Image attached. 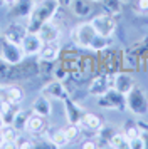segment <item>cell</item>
<instances>
[{"instance_id":"1","label":"cell","mask_w":148,"mask_h":149,"mask_svg":"<svg viewBox=\"0 0 148 149\" xmlns=\"http://www.w3.org/2000/svg\"><path fill=\"white\" fill-rule=\"evenodd\" d=\"M59 5H61L59 0H40V2H35L32 12H30L29 19H27V25H25L27 32L37 34L39 29L46 22L54 19V15L59 10Z\"/></svg>"},{"instance_id":"2","label":"cell","mask_w":148,"mask_h":149,"mask_svg":"<svg viewBox=\"0 0 148 149\" xmlns=\"http://www.w3.org/2000/svg\"><path fill=\"white\" fill-rule=\"evenodd\" d=\"M126 109L138 117H145L148 114V95L141 86L135 84L126 94Z\"/></svg>"},{"instance_id":"3","label":"cell","mask_w":148,"mask_h":149,"mask_svg":"<svg viewBox=\"0 0 148 149\" xmlns=\"http://www.w3.org/2000/svg\"><path fill=\"white\" fill-rule=\"evenodd\" d=\"M24 59H25V54L22 50V45L8 40L5 35H0V61L7 65H17V64H22Z\"/></svg>"},{"instance_id":"4","label":"cell","mask_w":148,"mask_h":149,"mask_svg":"<svg viewBox=\"0 0 148 149\" xmlns=\"http://www.w3.org/2000/svg\"><path fill=\"white\" fill-rule=\"evenodd\" d=\"M98 106L103 109H113V111H126V94L111 87L106 94L98 97Z\"/></svg>"},{"instance_id":"5","label":"cell","mask_w":148,"mask_h":149,"mask_svg":"<svg viewBox=\"0 0 148 149\" xmlns=\"http://www.w3.org/2000/svg\"><path fill=\"white\" fill-rule=\"evenodd\" d=\"M94 35H96V30H94L93 24L91 22H82V24H78L74 27L71 37H73V42L79 49H89Z\"/></svg>"},{"instance_id":"6","label":"cell","mask_w":148,"mask_h":149,"mask_svg":"<svg viewBox=\"0 0 148 149\" xmlns=\"http://www.w3.org/2000/svg\"><path fill=\"white\" fill-rule=\"evenodd\" d=\"M111 87H113V75L104 72V74H98L96 77L91 79L87 92L91 95H94V97H99V95L106 94Z\"/></svg>"},{"instance_id":"7","label":"cell","mask_w":148,"mask_h":149,"mask_svg":"<svg viewBox=\"0 0 148 149\" xmlns=\"http://www.w3.org/2000/svg\"><path fill=\"white\" fill-rule=\"evenodd\" d=\"M91 24H93L96 34L104 35V37H111V35L114 34V29H116L114 19L109 14H99V15H96L93 20H91Z\"/></svg>"},{"instance_id":"8","label":"cell","mask_w":148,"mask_h":149,"mask_svg":"<svg viewBox=\"0 0 148 149\" xmlns=\"http://www.w3.org/2000/svg\"><path fill=\"white\" fill-rule=\"evenodd\" d=\"M35 2L34 0H15L10 5V12L8 17L15 19V20H22V19H29V15L32 12Z\"/></svg>"},{"instance_id":"9","label":"cell","mask_w":148,"mask_h":149,"mask_svg":"<svg viewBox=\"0 0 148 149\" xmlns=\"http://www.w3.org/2000/svg\"><path fill=\"white\" fill-rule=\"evenodd\" d=\"M20 45H22V50H24L25 55H39L40 49L44 45V42H42V39L39 37V34L27 32V34L24 35L22 42H20Z\"/></svg>"},{"instance_id":"10","label":"cell","mask_w":148,"mask_h":149,"mask_svg":"<svg viewBox=\"0 0 148 149\" xmlns=\"http://www.w3.org/2000/svg\"><path fill=\"white\" fill-rule=\"evenodd\" d=\"M135 84H136V82H135L133 74H131V72H126V70H118V72L113 75V87L116 89V91L123 92V94H128Z\"/></svg>"},{"instance_id":"11","label":"cell","mask_w":148,"mask_h":149,"mask_svg":"<svg viewBox=\"0 0 148 149\" xmlns=\"http://www.w3.org/2000/svg\"><path fill=\"white\" fill-rule=\"evenodd\" d=\"M42 94L47 95L49 99H56V101H64L66 97H69V92L64 87L62 81H57V79L49 82L46 87L42 89Z\"/></svg>"},{"instance_id":"12","label":"cell","mask_w":148,"mask_h":149,"mask_svg":"<svg viewBox=\"0 0 148 149\" xmlns=\"http://www.w3.org/2000/svg\"><path fill=\"white\" fill-rule=\"evenodd\" d=\"M62 102H64V111H66L67 122H69V124H78V126H79L81 119H82V116H84L82 107H81L79 104H76L71 97H66Z\"/></svg>"},{"instance_id":"13","label":"cell","mask_w":148,"mask_h":149,"mask_svg":"<svg viewBox=\"0 0 148 149\" xmlns=\"http://www.w3.org/2000/svg\"><path fill=\"white\" fill-rule=\"evenodd\" d=\"M0 99L5 104H20L24 99V91L17 86H0Z\"/></svg>"},{"instance_id":"14","label":"cell","mask_w":148,"mask_h":149,"mask_svg":"<svg viewBox=\"0 0 148 149\" xmlns=\"http://www.w3.org/2000/svg\"><path fill=\"white\" fill-rule=\"evenodd\" d=\"M61 55V45H59V40L56 42H44V45L40 49L39 52V59L42 62H47V64H51V62H56L59 59Z\"/></svg>"},{"instance_id":"15","label":"cell","mask_w":148,"mask_h":149,"mask_svg":"<svg viewBox=\"0 0 148 149\" xmlns=\"http://www.w3.org/2000/svg\"><path fill=\"white\" fill-rule=\"evenodd\" d=\"M32 112L34 114H39L42 117H49L52 114V106H51V99L47 95L40 94L39 97H35L32 102Z\"/></svg>"},{"instance_id":"16","label":"cell","mask_w":148,"mask_h":149,"mask_svg":"<svg viewBox=\"0 0 148 149\" xmlns=\"http://www.w3.org/2000/svg\"><path fill=\"white\" fill-rule=\"evenodd\" d=\"M37 34H39V37L42 39V42H56V40H59L61 30L52 20H49L39 29Z\"/></svg>"},{"instance_id":"17","label":"cell","mask_w":148,"mask_h":149,"mask_svg":"<svg viewBox=\"0 0 148 149\" xmlns=\"http://www.w3.org/2000/svg\"><path fill=\"white\" fill-rule=\"evenodd\" d=\"M91 3H93L91 0H71L67 7L76 17H87L93 12V5Z\"/></svg>"},{"instance_id":"18","label":"cell","mask_w":148,"mask_h":149,"mask_svg":"<svg viewBox=\"0 0 148 149\" xmlns=\"http://www.w3.org/2000/svg\"><path fill=\"white\" fill-rule=\"evenodd\" d=\"M46 129V117H42L39 114H30L29 119H27V124H25V131L29 134H40L42 131Z\"/></svg>"},{"instance_id":"19","label":"cell","mask_w":148,"mask_h":149,"mask_svg":"<svg viewBox=\"0 0 148 149\" xmlns=\"http://www.w3.org/2000/svg\"><path fill=\"white\" fill-rule=\"evenodd\" d=\"M101 126H103L101 117L98 114H93V112H84L79 124V127H86V129H91V131H98Z\"/></svg>"},{"instance_id":"20","label":"cell","mask_w":148,"mask_h":149,"mask_svg":"<svg viewBox=\"0 0 148 149\" xmlns=\"http://www.w3.org/2000/svg\"><path fill=\"white\" fill-rule=\"evenodd\" d=\"M109 45H111L109 37H104V35L96 34L87 50H91V52H104V50H108V49H109Z\"/></svg>"},{"instance_id":"21","label":"cell","mask_w":148,"mask_h":149,"mask_svg":"<svg viewBox=\"0 0 148 149\" xmlns=\"http://www.w3.org/2000/svg\"><path fill=\"white\" fill-rule=\"evenodd\" d=\"M49 141L52 146L56 148H64L66 144H69V139L66 137V132H64V129H52L51 132H49Z\"/></svg>"},{"instance_id":"22","label":"cell","mask_w":148,"mask_h":149,"mask_svg":"<svg viewBox=\"0 0 148 149\" xmlns=\"http://www.w3.org/2000/svg\"><path fill=\"white\" fill-rule=\"evenodd\" d=\"M141 126L140 122L136 121H126L125 126H123V134L126 136L128 139H135V137H140L141 136Z\"/></svg>"},{"instance_id":"23","label":"cell","mask_w":148,"mask_h":149,"mask_svg":"<svg viewBox=\"0 0 148 149\" xmlns=\"http://www.w3.org/2000/svg\"><path fill=\"white\" fill-rule=\"evenodd\" d=\"M25 34H27V29H25V27H20V25H13V27L7 29V32H5L4 35H5V37L8 39V40H12V42H17V44H20Z\"/></svg>"},{"instance_id":"24","label":"cell","mask_w":148,"mask_h":149,"mask_svg":"<svg viewBox=\"0 0 148 149\" xmlns=\"http://www.w3.org/2000/svg\"><path fill=\"white\" fill-rule=\"evenodd\" d=\"M109 146L114 149H128V137L123 132H114L109 139Z\"/></svg>"},{"instance_id":"25","label":"cell","mask_w":148,"mask_h":149,"mask_svg":"<svg viewBox=\"0 0 148 149\" xmlns=\"http://www.w3.org/2000/svg\"><path fill=\"white\" fill-rule=\"evenodd\" d=\"M2 136H4V141L5 142L15 146V141H17V137H19V131L13 127L12 124H10V126H4V129H2Z\"/></svg>"},{"instance_id":"26","label":"cell","mask_w":148,"mask_h":149,"mask_svg":"<svg viewBox=\"0 0 148 149\" xmlns=\"http://www.w3.org/2000/svg\"><path fill=\"white\" fill-rule=\"evenodd\" d=\"M71 77V70L67 69V65L64 62H61L57 64L56 67H54V79H57V81H66Z\"/></svg>"},{"instance_id":"27","label":"cell","mask_w":148,"mask_h":149,"mask_svg":"<svg viewBox=\"0 0 148 149\" xmlns=\"http://www.w3.org/2000/svg\"><path fill=\"white\" fill-rule=\"evenodd\" d=\"M29 116L30 114H27V112H24L22 109H20L19 112H17V116H15V119H13V127L17 129V131H25V124H27V119H29Z\"/></svg>"},{"instance_id":"28","label":"cell","mask_w":148,"mask_h":149,"mask_svg":"<svg viewBox=\"0 0 148 149\" xmlns=\"http://www.w3.org/2000/svg\"><path fill=\"white\" fill-rule=\"evenodd\" d=\"M103 5L106 8V14L113 15V14H118L121 10V2L120 0H101Z\"/></svg>"},{"instance_id":"29","label":"cell","mask_w":148,"mask_h":149,"mask_svg":"<svg viewBox=\"0 0 148 149\" xmlns=\"http://www.w3.org/2000/svg\"><path fill=\"white\" fill-rule=\"evenodd\" d=\"M116 131H114L111 126H101L99 129H98V136H99V139L103 142H106V144H109V139H111V136L114 134Z\"/></svg>"},{"instance_id":"30","label":"cell","mask_w":148,"mask_h":149,"mask_svg":"<svg viewBox=\"0 0 148 149\" xmlns=\"http://www.w3.org/2000/svg\"><path fill=\"white\" fill-rule=\"evenodd\" d=\"M64 132H66V137L69 139V142H73L81 134V129L78 124H67V127H64Z\"/></svg>"},{"instance_id":"31","label":"cell","mask_w":148,"mask_h":149,"mask_svg":"<svg viewBox=\"0 0 148 149\" xmlns=\"http://www.w3.org/2000/svg\"><path fill=\"white\" fill-rule=\"evenodd\" d=\"M15 148H19V149H30V148H34V142L30 141L29 137H22V136L19 134L17 141H15Z\"/></svg>"},{"instance_id":"32","label":"cell","mask_w":148,"mask_h":149,"mask_svg":"<svg viewBox=\"0 0 148 149\" xmlns=\"http://www.w3.org/2000/svg\"><path fill=\"white\" fill-rule=\"evenodd\" d=\"M128 149H145L141 136L140 137H135V139H128Z\"/></svg>"},{"instance_id":"33","label":"cell","mask_w":148,"mask_h":149,"mask_svg":"<svg viewBox=\"0 0 148 149\" xmlns=\"http://www.w3.org/2000/svg\"><path fill=\"white\" fill-rule=\"evenodd\" d=\"M81 148L82 149H94V148H98V141H93V139L82 141L81 142Z\"/></svg>"},{"instance_id":"34","label":"cell","mask_w":148,"mask_h":149,"mask_svg":"<svg viewBox=\"0 0 148 149\" xmlns=\"http://www.w3.org/2000/svg\"><path fill=\"white\" fill-rule=\"evenodd\" d=\"M138 10L140 12H148V0H138Z\"/></svg>"},{"instance_id":"35","label":"cell","mask_w":148,"mask_h":149,"mask_svg":"<svg viewBox=\"0 0 148 149\" xmlns=\"http://www.w3.org/2000/svg\"><path fill=\"white\" fill-rule=\"evenodd\" d=\"M141 139H143V144H145V149H147L148 148V129H143L141 131Z\"/></svg>"},{"instance_id":"36","label":"cell","mask_w":148,"mask_h":149,"mask_svg":"<svg viewBox=\"0 0 148 149\" xmlns=\"http://www.w3.org/2000/svg\"><path fill=\"white\" fill-rule=\"evenodd\" d=\"M13 2H15V0H4V5H8V7H10Z\"/></svg>"},{"instance_id":"37","label":"cell","mask_w":148,"mask_h":149,"mask_svg":"<svg viewBox=\"0 0 148 149\" xmlns=\"http://www.w3.org/2000/svg\"><path fill=\"white\" fill-rule=\"evenodd\" d=\"M4 126H5V122H4V117H2V114H0V131L4 129Z\"/></svg>"},{"instance_id":"38","label":"cell","mask_w":148,"mask_h":149,"mask_svg":"<svg viewBox=\"0 0 148 149\" xmlns=\"http://www.w3.org/2000/svg\"><path fill=\"white\" fill-rule=\"evenodd\" d=\"M4 107H5V102H4V101H2V99H0V112L4 111Z\"/></svg>"},{"instance_id":"39","label":"cell","mask_w":148,"mask_h":149,"mask_svg":"<svg viewBox=\"0 0 148 149\" xmlns=\"http://www.w3.org/2000/svg\"><path fill=\"white\" fill-rule=\"evenodd\" d=\"M2 144H4V136H2V131H0V148H2Z\"/></svg>"},{"instance_id":"40","label":"cell","mask_w":148,"mask_h":149,"mask_svg":"<svg viewBox=\"0 0 148 149\" xmlns=\"http://www.w3.org/2000/svg\"><path fill=\"white\" fill-rule=\"evenodd\" d=\"M91 2H93V3H94V2H101V0H91Z\"/></svg>"},{"instance_id":"41","label":"cell","mask_w":148,"mask_h":149,"mask_svg":"<svg viewBox=\"0 0 148 149\" xmlns=\"http://www.w3.org/2000/svg\"><path fill=\"white\" fill-rule=\"evenodd\" d=\"M0 5H4V0H0Z\"/></svg>"}]
</instances>
